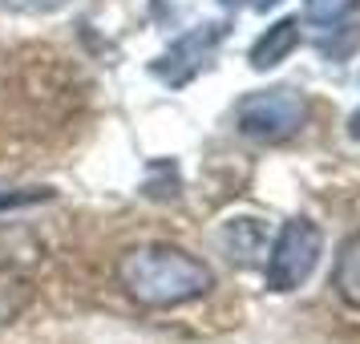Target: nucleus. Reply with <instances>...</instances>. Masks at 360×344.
Listing matches in <instances>:
<instances>
[{
  "label": "nucleus",
  "instance_id": "obj_1",
  "mask_svg": "<svg viewBox=\"0 0 360 344\" xmlns=\"http://www.w3.org/2000/svg\"><path fill=\"white\" fill-rule=\"evenodd\" d=\"M117 284L142 308H179L214 288V272L174 243H142L117 260Z\"/></svg>",
  "mask_w": 360,
  "mask_h": 344
},
{
  "label": "nucleus",
  "instance_id": "obj_2",
  "mask_svg": "<svg viewBox=\"0 0 360 344\" xmlns=\"http://www.w3.org/2000/svg\"><path fill=\"white\" fill-rule=\"evenodd\" d=\"M304 122H308V101H304V94H295L288 85L247 94L235 106V130L251 142H263V146L295 138L304 130Z\"/></svg>",
  "mask_w": 360,
  "mask_h": 344
},
{
  "label": "nucleus",
  "instance_id": "obj_3",
  "mask_svg": "<svg viewBox=\"0 0 360 344\" xmlns=\"http://www.w3.org/2000/svg\"><path fill=\"white\" fill-rule=\"evenodd\" d=\"M320 251H324V235L311 219H288L279 227L276 243H271V255H267V288L271 292H295L304 279L316 272L320 263Z\"/></svg>",
  "mask_w": 360,
  "mask_h": 344
},
{
  "label": "nucleus",
  "instance_id": "obj_4",
  "mask_svg": "<svg viewBox=\"0 0 360 344\" xmlns=\"http://www.w3.org/2000/svg\"><path fill=\"white\" fill-rule=\"evenodd\" d=\"M223 41H227V25L223 20H207V25L191 29V33H182L179 41H170V49L162 57H154L150 73L162 85H170V89H182V85H191L202 69L211 65L214 49Z\"/></svg>",
  "mask_w": 360,
  "mask_h": 344
},
{
  "label": "nucleus",
  "instance_id": "obj_5",
  "mask_svg": "<svg viewBox=\"0 0 360 344\" xmlns=\"http://www.w3.org/2000/svg\"><path fill=\"white\" fill-rule=\"evenodd\" d=\"M295 45H300V20L295 17H283V20H276L267 33L251 45V69H276V65H283L288 57L295 53Z\"/></svg>",
  "mask_w": 360,
  "mask_h": 344
},
{
  "label": "nucleus",
  "instance_id": "obj_6",
  "mask_svg": "<svg viewBox=\"0 0 360 344\" xmlns=\"http://www.w3.org/2000/svg\"><path fill=\"white\" fill-rule=\"evenodd\" d=\"M332 288L348 308L360 312V231L340 243V255H336V267H332Z\"/></svg>",
  "mask_w": 360,
  "mask_h": 344
},
{
  "label": "nucleus",
  "instance_id": "obj_7",
  "mask_svg": "<svg viewBox=\"0 0 360 344\" xmlns=\"http://www.w3.org/2000/svg\"><path fill=\"white\" fill-rule=\"evenodd\" d=\"M29 300H33V284L13 267H0V332L29 308Z\"/></svg>",
  "mask_w": 360,
  "mask_h": 344
},
{
  "label": "nucleus",
  "instance_id": "obj_8",
  "mask_svg": "<svg viewBox=\"0 0 360 344\" xmlns=\"http://www.w3.org/2000/svg\"><path fill=\"white\" fill-rule=\"evenodd\" d=\"M360 8V0H304V17L311 25H324V29H336Z\"/></svg>",
  "mask_w": 360,
  "mask_h": 344
},
{
  "label": "nucleus",
  "instance_id": "obj_9",
  "mask_svg": "<svg viewBox=\"0 0 360 344\" xmlns=\"http://www.w3.org/2000/svg\"><path fill=\"white\" fill-rule=\"evenodd\" d=\"M45 198H49V191H45V186H41V191H0V211H4V207H29V203H45Z\"/></svg>",
  "mask_w": 360,
  "mask_h": 344
},
{
  "label": "nucleus",
  "instance_id": "obj_10",
  "mask_svg": "<svg viewBox=\"0 0 360 344\" xmlns=\"http://www.w3.org/2000/svg\"><path fill=\"white\" fill-rule=\"evenodd\" d=\"M4 8H13V13H53V8H61L65 0H0Z\"/></svg>",
  "mask_w": 360,
  "mask_h": 344
},
{
  "label": "nucleus",
  "instance_id": "obj_11",
  "mask_svg": "<svg viewBox=\"0 0 360 344\" xmlns=\"http://www.w3.org/2000/svg\"><path fill=\"white\" fill-rule=\"evenodd\" d=\"M251 4H255V8H259V13H267V8H276L279 0H251Z\"/></svg>",
  "mask_w": 360,
  "mask_h": 344
},
{
  "label": "nucleus",
  "instance_id": "obj_12",
  "mask_svg": "<svg viewBox=\"0 0 360 344\" xmlns=\"http://www.w3.org/2000/svg\"><path fill=\"white\" fill-rule=\"evenodd\" d=\"M223 8H239V4H247V0H219Z\"/></svg>",
  "mask_w": 360,
  "mask_h": 344
}]
</instances>
